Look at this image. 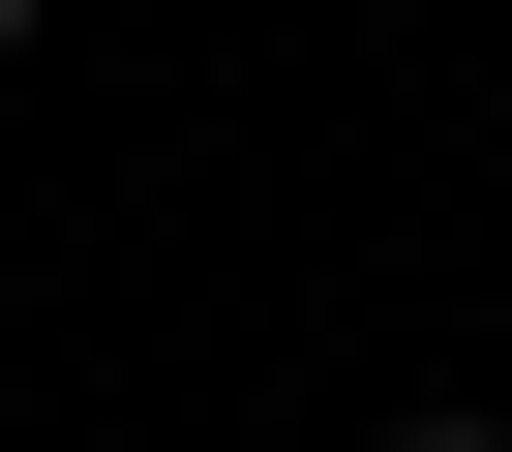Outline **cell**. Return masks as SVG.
Segmentation results:
<instances>
[{
    "mask_svg": "<svg viewBox=\"0 0 512 452\" xmlns=\"http://www.w3.org/2000/svg\"><path fill=\"white\" fill-rule=\"evenodd\" d=\"M31 31H61V0H0V61H31Z\"/></svg>",
    "mask_w": 512,
    "mask_h": 452,
    "instance_id": "obj_2",
    "label": "cell"
},
{
    "mask_svg": "<svg viewBox=\"0 0 512 452\" xmlns=\"http://www.w3.org/2000/svg\"><path fill=\"white\" fill-rule=\"evenodd\" d=\"M392 452H512V422H482V392H422V422H392Z\"/></svg>",
    "mask_w": 512,
    "mask_h": 452,
    "instance_id": "obj_1",
    "label": "cell"
}]
</instances>
